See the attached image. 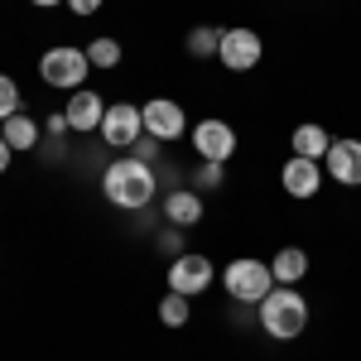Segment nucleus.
<instances>
[{
	"label": "nucleus",
	"mask_w": 361,
	"mask_h": 361,
	"mask_svg": "<svg viewBox=\"0 0 361 361\" xmlns=\"http://www.w3.org/2000/svg\"><path fill=\"white\" fill-rule=\"evenodd\" d=\"M102 193L111 197L116 207H126V212L149 207V202H154V193H159L154 164H140V159H130V154H121V159L102 173Z\"/></svg>",
	"instance_id": "nucleus-1"
},
{
	"label": "nucleus",
	"mask_w": 361,
	"mask_h": 361,
	"mask_svg": "<svg viewBox=\"0 0 361 361\" xmlns=\"http://www.w3.org/2000/svg\"><path fill=\"white\" fill-rule=\"evenodd\" d=\"M255 308H260L265 337H275V342H294V337L308 328V299L294 289V284H275Z\"/></svg>",
	"instance_id": "nucleus-2"
},
{
	"label": "nucleus",
	"mask_w": 361,
	"mask_h": 361,
	"mask_svg": "<svg viewBox=\"0 0 361 361\" xmlns=\"http://www.w3.org/2000/svg\"><path fill=\"white\" fill-rule=\"evenodd\" d=\"M87 73H92V58H87V49H73V44H54L39 58V78L49 87H63V92L87 87Z\"/></svg>",
	"instance_id": "nucleus-3"
},
{
	"label": "nucleus",
	"mask_w": 361,
	"mask_h": 361,
	"mask_svg": "<svg viewBox=\"0 0 361 361\" xmlns=\"http://www.w3.org/2000/svg\"><path fill=\"white\" fill-rule=\"evenodd\" d=\"M226 294L236 299V304H260L270 289H275V275H270V265L265 260H250V255H241V260H231L226 265Z\"/></svg>",
	"instance_id": "nucleus-4"
},
{
	"label": "nucleus",
	"mask_w": 361,
	"mask_h": 361,
	"mask_svg": "<svg viewBox=\"0 0 361 361\" xmlns=\"http://www.w3.org/2000/svg\"><path fill=\"white\" fill-rule=\"evenodd\" d=\"M212 279H217L212 260H207V255H197V250H183V255H173V260H169V289H173V294L197 299V294H207V289H212Z\"/></svg>",
	"instance_id": "nucleus-5"
},
{
	"label": "nucleus",
	"mask_w": 361,
	"mask_h": 361,
	"mask_svg": "<svg viewBox=\"0 0 361 361\" xmlns=\"http://www.w3.org/2000/svg\"><path fill=\"white\" fill-rule=\"evenodd\" d=\"M217 58H222V68H231V73H250V68L265 58V44H260L255 29H222Z\"/></svg>",
	"instance_id": "nucleus-6"
},
{
	"label": "nucleus",
	"mask_w": 361,
	"mask_h": 361,
	"mask_svg": "<svg viewBox=\"0 0 361 361\" xmlns=\"http://www.w3.org/2000/svg\"><path fill=\"white\" fill-rule=\"evenodd\" d=\"M193 149H197V159L226 164V159L236 154V130H231L226 121H217V116H207V121L193 126Z\"/></svg>",
	"instance_id": "nucleus-7"
},
{
	"label": "nucleus",
	"mask_w": 361,
	"mask_h": 361,
	"mask_svg": "<svg viewBox=\"0 0 361 361\" xmlns=\"http://www.w3.org/2000/svg\"><path fill=\"white\" fill-rule=\"evenodd\" d=\"M140 116H145V135L164 140V145H173V140L188 130V116H183V106H178V102H169V97L145 102V106H140Z\"/></svg>",
	"instance_id": "nucleus-8"
},
{
	"label": "nucleus",
	"mask_w": 361,
	"mask_h": 361,
	"mask_svg": "<svg viewBox=\"0 0 361 361\" xmlns=\"http://www.w3.org/2000/svg\"><path fill=\"white\" fill-rule=\"evenodd\" d=\"M140 135H145V116H140V106H130V102H116V106H106V121H102V140H106V145H116V149H130Z\"/></svg>",
	"instance_id": "nucleus-9"
},
{
	"label": "nucleus",
	"mask_w": 361,
	"mask_h": 361,
	"mask_svg": "<svg viewBox=\"0 0 361 361\" xmlns=\"http://www.w3.org/2000/svg\"><path fill=\"white\" fill-rule=\"evenodd\" d=\"M323 169L342 188H361V140H333L323 154Z\"/></svg>",
	"instance_id": "nucleus-10"
},
{
	"label": "nucleus",
	"mask_w": 361,
	"mask_h": 361,
	"mask_svg": "<svg viewBox=\"0 0 361 361\" xmlns=\"http://www.w3.org/2000/svg\"><path fill=\"white\" fill-rule=\"evenodd\" d=\"M63 116H68V126H73V130L92 135V130H102V121H106V97H102V92H92V87H78V92L68 97Z\"/></svg>",
	"instance_id": "nucleus-11"
},
{
	"label": "nucleus",
	"mask_w": 361,
	"mask_h": 361,
	"mask_svg": "<svg viewBox=\"0 0 361 361\" xmlns=\"http://www.w3.org/2000/svg\"><path fill=\"white\" fill-rule=\"evenodd\" d=\"M279 183H284V193L289 197H313L318 188H323V164L318 159H299V154H289L284 159V169H279Z\"/></svg>",
	"instance_id": "nucleus-12"
},
{
	"label": "nucleus",
	"mask_w": 361,
	"mask_h": 361,
	"mask_svg": "<svg viewBox=\"0 0 361 361\" xmlns=\"http://www.w3.org/2000/svg\"><path fill=\"white\" fill-rule=\"evenodd\" d=\"M164 222L169 226H197L202 222V197L193 193V188H173V193L164 197Z\"/></svg>",
	"instance_id": "nucleus-13"
},
{
	"label": "nucleus",
	"mask_w": 361,
	"mask_h": 361,
	"mask_svg": "<svg viewBox=\"0 0 361 361\" xmlns=\"http://www.w3.org/2000/svg\"><path fill=\"white\" fill-rule=\"evenodd\" d=\"M0 135H5V145L10 149H39V121L34 116H25V111H15L10 121H0Z\"/></svg>",
	"instance_id": "nucleus-14"
},
{
	"label": "nucleus",
	"mask_w": 361,
	"mask_h": 361,
	"mask_svg": "<svg viewBox=\"0 0 361 361\" xmlns=\"http://www.w3.org/2000/svg\"><path fill=\"white\" fill-rule=\"evenodd\" d=\"M289 145H294V154L299 159H318L323 164V154H328V145H333V135L323 130V126H313V121H304L294 135H289Z\"/></svg>",
	"instance_id": "nucleus-15"
},
{
	"label": "nucleus",
	"mask_w": 361,
	"mask_h": 361,
	"mask_svg": "<svg viewBox=\"0 0 361 361\" xmlns=\"http://www.w3.org/2000/svg\"><path fill=\"white\" fill-rule=\"evenodd\" d=\"M270 275H275V284H299L308 275V255L299 246H279L270 260Z\"/></svg>",
	"instance_id": "nucleus-16"
},
{
	"label": "nucleus",
	"mask_w": 361,
	"mask_h": 361,
	"mask_svg": "<svg viewBox=\"0 0 361 361\" xmlns=\"http://www.w3.org/2000/svg\"><path fill=\"white\" fill-rule=\"evenodd\" d=\"M183 49H188V58H217V49H222V29H212V25L188 29Z\"/></svg>",
	"instance_id": "nucleus-17"
},
{
	"label": "nucleus",
	"mask_w": 361,
	"mask_h": 361,
	"mask_svg": "<svg viewBox=\"0 0 361 361\" xmlns=\"http://www.w3.org/2000/svg\"><path fill=\"white\" fill-rule=\"evenodd\" d=\"M188 318H193V308H188V294H173V289H169L164 299H159V323H164V328H183Z\"/></svg>",
	"instance_id": "nucleus-18"
},
{
	"label": "nucleus",
	"mask_w": 361,
	"mask_h": 361,
	"mask_svg": "<svg viewBox=\"0 0 361 361\" xmlns=\"http://www.w3.org/2000/svg\"><path fill=\"white\" fill-rule=\"evenodd\" d=\"M87 58H92V68H116L121 63V44L116 39H92L87 44Z\"/></svg>",
	"instance_id": "nucleus-19"
},
{
	"label": "nucleus",
	"mask_w": 361,
	"mask_h": 361,
	"mask_svg": "<svg viewBox=\"0 0 361 361\" xmlns=\"http://www.w3.org/2000/svg\"><path fill=\"white\" fill-rule=\"evenodd\" d=\"M15 111H20V82L0 73V121H10Z\"/></svg>",
	"instance_id": "nucleus-20"
},
{
	"label": "nucleus",
	"mask_w": 361,
	"mask_h": 361,
	"mask_svg": "<svg viewBox=\"0 0 361 361\" xmlns=\"http://www.w3.org/2000/svg\"><path fill=\"white\" fill-rule=\"evenodd\" d=\"M159 145H164V140H154V135H140L135 145L126 149V154H130V159H140V164H154V159H159Z\"/></svg>",
	"instance_id": "nucleus-21"
},
{
	"label": "nucleus",
	"mask_w": 361,
	"mask_h": 361,
	"mask_svg": "<svg viewBox=\"0 0 361 361\" xmlns=\"http://www.w3.org/2000/svg\"><path fill=\"white\" fill-rule=\"evenodd\" d=\"M159 250L164 255H183V226H164L159 231Z\"/></svg>",
	"instance_id": "nucleus-22"
},
{
	"label": "nucleus",
	"mask_w": 361,
	"mask_h": 361,
	"mask_svg": "<svg viewBox=\"0 0 361 361\" xmlns=\"http://www.w3.org/2000/svg\"><path fill=\"white\" fill-rule=\"evenodd\" d=\"M68 130H73V126H68V116H63V111H54L49 121H44V135L54 140V145H63V135H68Z\"/></svg>",
	"instance_id": "nucleus-23"
},
{
	"label": "nucleus",
	"mask_w": 361,
	"mask_h": 361,
	"mask_svg": "<svg viewBox=\"0 0 361 361\" xmlns=\"http://www.w3.org/2000/svg\"><path fill=\"white\" fill-rule=\"evenodd\" d=\"M197 183H202V188H222V164L202 159V169H197Z\"/></svg>",
	"instance_id": "nucleus-24"
},
{
	"label": "nucleus",
	"mask_w": 361,
	"mask_h": 361,
	"mask_svg": "<svg viewBox=\"0 0 361 361\" xmlns=\"http://www.w3.org/2000/svg\"><path fill=\"white\" fill-rule=\"evenodd\" d=\"M102 5H106V0H68V10H73V15H97V10H102Z\"/></svg>",
	"instance_id": "nucleus-25"
},
{
	"label": "nucleus",
	"mask_w": 361,
	"mask_h": 361,
	"mask_svg": "<svg viewBox=\"0 0 361 361\" xmlns=\"http://www.w3.org/2000/svg\"><path fill=\"white\" fill-rule=\"evenodd\" d=\"M10 154H15V149H10V145H5V135H0V173H5V169H10Z\"/></svg>",
	"instance_id": "nucleus-26"
},
{
	"label": "nucleus",
	"mask_w": 361,
	"mask_h": 361,
	"mask_svg": "<svg viewBox=\"0 0 361 361\" xmlns=\"http://www.w3.org/2000/svg\"><path fill=\"white\" fill-rule=\"evenodd\" d=\"M29 5H39V10H54V5H68V0H29Z\"/></svg>",
	"instance_id": "nucleus-27"
}]
</instances>
